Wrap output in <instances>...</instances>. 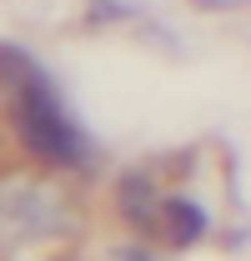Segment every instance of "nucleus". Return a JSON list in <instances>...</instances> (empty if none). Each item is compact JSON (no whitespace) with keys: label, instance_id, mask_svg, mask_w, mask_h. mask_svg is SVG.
Returning <instances> with one entry per match:
<instances>
[{"label":"nucleus","instance_id":"obj_1","mask_svg":"<svg viewBox=\"0 0 251 261\" xmlns=\"http://www.w3.org/2000/svg\"><path fill=\"white\" fill-rule=\"evenodd\" d=\"M10 61H15V126H20V141L45 161L81 166L86 161V136L70 126V116H65L61 96L51 91L45 70L31 56H15V50H10Z\"/></svg>","mask_w":251,"mask_h":261},{"label":"nucleus","instance_id":"obj_2","mask_svg":"<svg viewBox=\"0 0 251 261\" xmlns=\"http://www.w3.org/2000/svg\"><path fill=\"white\" fill-rule=\"evenodd\" d=\"M166 216H171V236H176V241H191V236H196V231L206 226V216H201V211H196V206H191V201H171V211H166Z\"/></svg>","mask_w":251,"mask_h":261}]
</instances>
